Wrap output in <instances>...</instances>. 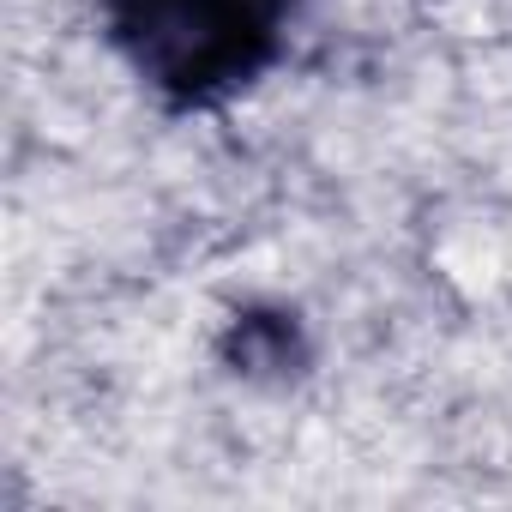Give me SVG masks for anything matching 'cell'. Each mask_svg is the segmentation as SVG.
<instances>
[{
    "label": "cell",
    "mask_w": 512,
    "mask_h": 512,
    "mask_svg": "<svg viewBox=\"0 0 512 512\" xmlns=\"http://www.w3.org/2000/svg\"><path fill=\"white\" fill-rule=\"evenodd\" d=\"M284 7L290 0H115V37L157 91L211 103L278 55Z\"/></svg>",
    "instance_id": "cell-1"
}]
</instances>
